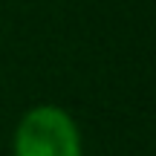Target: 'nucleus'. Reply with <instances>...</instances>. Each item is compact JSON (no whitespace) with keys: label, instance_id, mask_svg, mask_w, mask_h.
<instances>
[{"label":"nucleus","instance_id":"1","mask_svg":"<svg viewBox=\"0 0 156 156\" xmlns=\"http://www.w3.org/2000/svg\"><path fill=\"white\" fill-rule=\"evenodd\" d=\"M15 156H84L73 116L55 104L32 107L15 130Z\"/></svg>","mask_w":156,"mask_h":156}]
</instances>
